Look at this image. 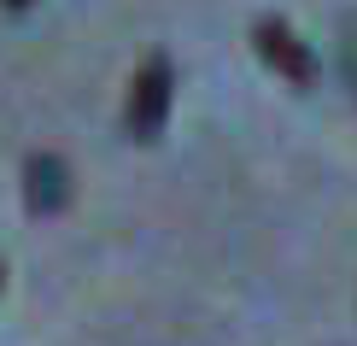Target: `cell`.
<instances>
[{
    "instance_id": "6",
    "label": "cell",
    "mask_w": 357,
    "mask_h": 346,
    "mask_svg": "<svg viewBox=\"0 0 357 346\" xmlns=\"http://www.w3.org/2000/svg\"><path fill=\"white\" fill-rule=\"evenodd\" d=\"M0 282H6V276H0Z\"/></svg>"
},
{
    "instance_id": "1",
    "label": "cell",
    "mask_w": 357,
    "mask_h": 346,
    "mask_svg": "<svg viewBox=\"0 0 357 346\" xmlns=\"http://www.w3.org/2000/svg\"><path fill=\"white\" fill-rule=\"evenodd\" d=\"M170 100H176V65L165 53H146L141 77H135V94H129V135L135 141H158L165 124H170Z\"/></svg>"
},
{
    "instance_id": "2",
    "label": "cell",
    "mask_w": 357,
    "mask_h": 346,
    "mask_svg": "<svg viewBox=\"0 0 357 346\" xmlns=\"http://www.w3.org/2000/svg\"><path fill=\"white\" fill-rule=\"evenodd\" d=\"M252 48H258V59L275 71V77H287L293 88L317 82V53H310L281 18H258V24H252Z\"/></svg>"
},
{
    "instance_id": "3",
    "label": "cell",
    "mask_w": 357,
    "mask_h": 346,
    "mask_svg": "<svg viewBox=\"0 0 357 346\" xmlns=\"http://www.w3.org/2000/svg\"><path fill=\"white\" fill-rule=\"evenodd\" d=\"M24 194H29L36 212H59V206L70 200V164L59 153H36L29 171H24Z\"/></svg>"
},
{
    "instance_id": "4",
    "label": "cell",
    "mask_w": 357,
    "mask_h": 346,
    "mask_svg": "<svg viewBox=\"0 0 357 346\" xmlns=\"http://www.w3.org/2000/svg\"><path fill=\"white\" fill-rule=\"evenodd\" d=\"M340 65H346V82L357 88V29L346 36V48H340Z\"/></svg>"
},
{
    "instance_id": "5",
    "label": "cell",
    "mask_w": 357,
    "mask_h": 346,
    "mask_svg": "<svg viewBox=\"0 0 357 346\" xmlns=\"http://www.w3.org/2000/svg\"><path fill=\"white\" fill-rule=\"evenodd\" d=\"M0 6H6V12H24V6H36V0H0Z\"/></svg>"
}]
</instances>
